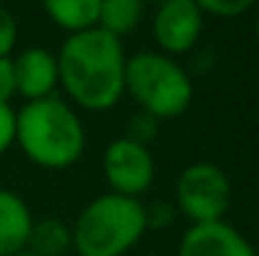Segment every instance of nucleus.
Segmentation results:
<instances>
[{
	"mask_svg": "<svg viewBox=\"0 0 259 256\" xmlns=\"http://www.w3.org/2000/svg\"><path fill=\"white\" fill-rule=\"evenodd\" d=\"M126 50L123 43L101 28L68 35L61 45L58 85L86 111H108L126 93Z\"/></svg>",
	"mask_w": 259,
	"mask_h": 256,
	"instance_id": "f257e3e1",
	"label": "nucleus"
},
{
	"mask_svg": "<svg viewBox=\"0 0 259 256\" xmlns=\"http://www.w3.org/2000/svg\"><path fill=\"white\" fill-rule=\"evenodd\" d=\"M15 143L35 166L63 171L83 156L86 131L68 100L48 95L15 111Z\"/></svg>",
	"mask_w": 259,
	"mask_h": 256,
	"instance_id": "f03ea898",
	"label": "nucleus"
},
{
	"mask_svg": "<svg viewBox=\"0 0 259 256\" xmlns=\"http://www.w3.org/2000/svg\"><path fill=\"white\" fill-rule=\"evenodd\" d=\"M146 229V206L108 191L83 206L71 229V246L78 256H126Z\"/></svg>",
	"mask_w": 259,
	"mask_h": 256,
	"instance_id": "7ed1b4c3",
	"label": "nucleus"
},
{
	"mask_svg": "<svg viewBox=\"0 0 259 256\" xmlns=\"http://www.w3.org/2000/svg\"><path fill=\"white\" fill-rule=\"evenodd\" d=\"M126 93L141 106V113L151 118H176L194 98L189 73L171 56L156 50H139L126 58Z\"/></svg>",
	"mask_w": 259,
	"mask_h": 256,
	"instance_id": "20e7f679",
	"label": "nucleus"
},
{
	"mask_svg": "<svg viewBox=\"0 0 259 256\" xmlns=\"http://www.w3.org/2000/svg\"><path fill=\"white\" fill-rule=\"evenodd\" d=\"M232 203L229 176L209 161H196L176 178V206L191 224L222 221Z\"/></svg>",
	"mask_w": 259,
	"mask_h": 256,
	"instance_id": "39448f33",
	"label": "nucleus"
},
{
	"mask_svg": "<svg viewBox=\"0 0 259 256\" xmlns=\"http://www.w3.org/2000/svg\"><path fill=\"white\" fill-rule=\"evenodd\" d=\"M101 166L111 193L128 198H139L144 191H149L156 176V164L149 146L131 141L128 136H121L106 146Z\"/></svg>",
	"mask_w": 259,
	"mask_h": 256,
	"instance_id": "423d86ee",
	"label": "nucleus"
},
{
	"mask_svg": "<svg viewBox=\"0 0 259 256\" xmlns=\"http://www.w3.org/2000/svg\"><path fill=\"white\" fill-rule=\"evenodd\" d=\"M204 30V13L194 0H166L154 10L151 33L164 56L189 53Z\"/></svg>",
	"mask_w": 259,
	"mask_h": 256,
	"instance_id": "0eeeda50",
	"label": "nucleus"
},
{
	"mask_svg": "<svg viewBox=\"0 0 259 256\" xmlns=\"http://www.w3.org/2000/svg\"><path fill=\"white\" fill-rule=\"evenodd\" d=\"M179 256H257L254 246L227 221L191 224L179 241Z\"/></svg>",
	"mask_w": 259,
	"mask_h": 256,
	"instance_id": "6e6552de",
	"label": "nucleus"
},
{
	"mask_svg": "<svg viewBox=\"0 0 259 256\" xmlns=\"http://www.w3.org/2000/svg\"><path fill=\"white\" fill-rule=\"evenodd\" d=\"M15 71V88L18 95L28 100H40L48 95H56L58 88V61L46 48H25L13 58Z\"/></svg>",
	"mask_w": 259,
	"mask_h": 256,
	"instance_id": "1a4fd4ad",
	"label": "nucleus"
},
{
	"mask_svg": "<svg viewBox=\"0 0 259 256\" xmlns=\"http://www.w3.org/2000/svg\"><path fill=\"white\" fill-rule=\"evenodd\" d=\"M33 214L28 203L8 188H0V256H15L28 249Z\"/></svg>",
	"mask_w": 259,
	"mask_h": 256,
	"instance_id": "9d476101",
	"label": "nucleus"
},
{
	"mask_svg": "<svg viewBox=\"0 0 259 256\" xmlns=\"http://www.w3.org/2000/svg\"><path fill=\"white\" fill-rule=\"evenodd\" d=\"M43 10L58 28L68 30L71 35H78L98 28L101 0H48Z\"/></svg>",
	"mask_w": 259,
	"mask_h": 256,
	"instance_id": "9b49d317",
	"label": "nucleus"
},
{
	"mask_svg": "<svg viewBox=\"0 0 259 256\" xmlns=\"http://www.w3.org/2000/svg\"><path fill=\"white\" fill-rule=\"evenodd\" d=\"M144 18V3L141 0H101V15L98 28L108 35L118 38L131 33Z\"/></svg>",
	"mask_w": 259,
	"mask_h": 256,
	"instance_id": "f8f14e48",
	"label": "nucleus"
},
{
	"mask_svg": "<svg viewBox=\"0 0 259 256\" xmlns=\"http://www.w3.org/2000/svg\"><path fill=\"white\" fill-rule=\"evenodd\" d=\"M71 249V229L58 219L33 221L28 251L35 256H63Z\"/></svg>",
	"mask_w": 259,
	"mask_h": 256,
	"instance_id": "ddd939ff",
	"label": "nucleus"
},
{
	"mask_svg": "<svg viewBox=\"0 0 259 256\" xmlns=\"http://www.w3.org/2000/svg\"><path fill=\"white\" fill-rule=\"evenodd\" d=\"M199 8L204 15H214V18H239L247 10H252V0H199Z\"/></svg>",
	"mask_w": 259,
	"mask_h": 256,
	"instance_id": "4468645a",
	"label": "nucleus"
},
{
	"mask_svg": "<svg viewBox=\"0 0 259 256\" xmlns=\"http://www.w3.org/2000/svg\"><path fill=\"white\" fill-rule=\"evenodd\" d=\"M18 40V23L8 8L0 5V58H8Z\"/></svg>",
	"mask_w": 259,
	"mask_h": 256,
	"instance_id": "2eb2a0df",
	"label": "nucleus"
},
{
	"mask_svg": "<svg viewBox=\"0 0 259 256\" xmlns=\"http://www.w3.org/2000/svg\"><path fill=\"white\" fill-rule=\"evenodd\" d=\"M126 136H128L131 141H139V143L149 146V141L156 136V118H151V116H146V113L131 118V123H128V133H126Z\"/></svg>",
	"mask_w": 259,
	"mask_h": 256,
	"instance_id": "dca6fc26",
	"label": "nucleus"
},
{
	"mask_svg": "<svg viewBox=\"0 0 259 256\" xmlns=\"http://www.w3.org/2000/svg\"><path fill=\"white\" fill-rule=\"evenodd\" d=\"M15 143V111L10 103H0V156Z\"/></svg>",
	"mask_w": 259,
	"mask_h": 256,
	"instance_id": "f3484780",
	"label": "nucleus"
},
{
	"mask_svg": "<svg viewBox=\"0 0 259 256\" xmlns=\"http://www.w3.org/2000/svg\"><path fill=\"white\" fill-rule=\"evenodd\" d=\"M13 95H18L15 88V71H13V58H0V103H10Z\"/></svg>",
	"mask_w": 259,
	"mask_h": 256,
	"instance_id": "a211bd4d",
	"label": "nucleus"
},
{
	"mask_svg": "<svg viewBox=\"0 0 259 256\" xmlns=\"http://www.w3.org/2000/svg\"><path fill=\"white\" fill-rule=\"evenodd\" d=\"M254 33H257V40H259V15H257V23H254Z\"/></svg>",
	"mask_w": 259,
	"mask_h": 256,
	"instance_id": "6ab92c4d",
	"label": "nucleus"
},
{
	"mask_svg": "<svg viewBox=\"0 0 259 256\" xmlns=\"http://www.w3.org/2000/svg\"><path fill=\"white\" fill-rule=\"evenodd\" d=\"M15 256H35V254H30V251L25 249V251H20V254H15Z\"/></svg>",
	"mask_w": 259,
	"mask_h": 256,
	"instance_id": "aec40b11",
	"label": "nucleus"
}]
</instances>
